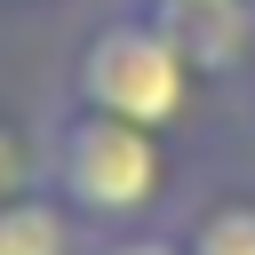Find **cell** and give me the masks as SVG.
<instances>
[{"label":"cell","mask_w":255,"mask_h":255,"mask_svg":"<svg viewBox=\"0 0 255 255\" xmlns=\"http://www.w3.org/2000/svg\"><path fill=\"white\" fill-rule=\"evenodd\" d=\"M48 167H40V191L64 199L88 239L96 231H135V223H175V151L159 128H135V120H112V112H88V104H56L48 120Z\"/></svg>","instance_id":"obj_1"},{"label":"cell","mask_w":255,"mask_h":255,"mask_svg":"<svg viewBox=\"0 0 255 255\" xmlns=\"http://www.w3.org/2000/svg\"><path fill=\"white\" fill-rule=\"evenodd\" d=\"M199 88L207 80L191 72V56L175 48V32L151 8L96 24L64 64V104H88V112H112V120H135V128H159V135H175L199 112Z\"/></svg>","instance_id":"obj_2"},{"label":"cell","mask_w":255,"mask_h":255,"mask_svg":"<svg viewBox=\"0 0 255 255\" xmlns=\"http://www.w3.org/2000/svg\"><path fill=\"white\" fill-rule=\"evenodd\" d=\"M159 24L175 32L199 80H239V88L255 80V0H191V8H159Z\"/></svg>","instance_id":"obj_3"},{"label":"cell","mask_w":255,"mask_h":255,"mask_svg":"<svg viewBox=\"0 0 255 255\" xmlns=\"http://www.w3.org/2000/svg\"><path fill=\"white\" fill-rule=\"evenodd\" d=\"M0 255H88V223L48 191L0 199Z\"/></svg>","instance_id":"obj_4"},{"label":"cell","mask_w":255,"mask_h":255,"mask_svg":"<svg viewBox=\"0 0 255 255\" xmlns=\"http://www.w3.org/2000/svg\"><path fill=\"white\" fill-rule=\"evenodd\" d=\"M175 223L191 255H255V191H207Z\"/></svg>","instance_id":"obj_5"},{"label":"cell","mask_w":255,"mask_h":255,"mask_svg":"<svg viewBox=\"0 0 255 255\" xmlns=\"http://www.w3.org/2000/svg\"><path fill=\"white\" fill-rule=\"evenodd\" d=\"M40 167H48V128H40V120L0 112V199L40 191Z\"/></svg>","instance_id":"obj_6"},{"label":"cell","mask_w":255,"mask_h":255,"mask_svg":"<svg viewBox=\"0 0 255 255\" xmlns=\"http://www.w3.org/2000/svg\"><path fill=\"white\" fill-rule=\"evenodd\" d=\"M88 255H191L183 223H135V231H96Z\"/></svg>","instance_id":"obj_7"},{"label":"cell","mask_w":255,"mask_h":255,"mask_svg":"<svg viewBox=\"0 0 255 255\" xmlns=\"http://www.w3.org/2000/svg\"><path fill=\"white\" fill-rule=\"evenodd\" d=\"M135 8H151V16H159V8H191V0H135Z\"/></svg>","instance_id":"obj_8"},{"label":"cell","mask_w":255,"mask_h":255,"mask_svg":"<svg viewBox=\"0 0 255 255\" xmlns=\"http://www.w3.org/2000/svg\"><path fill=\"white\" fill-rule=\"evenodd\" d=\"M247 96H255V80H247Z\"/></svg>","instance_id":"obj_9"}]
</instances>
